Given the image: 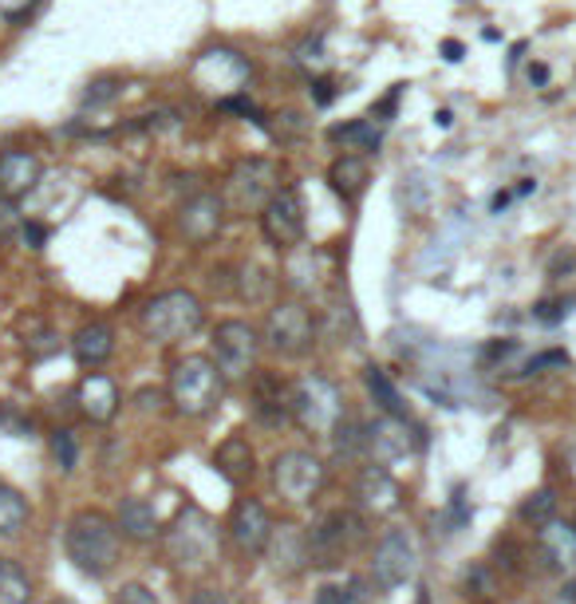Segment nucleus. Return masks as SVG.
Returning <instances> with one entry per match:
<instances>
[{
  "label": "nucleus",
  "instance_id": "nucleus-38",
  "mask_svg": "<svg viewBox=\"0 0 576 604\" xmlns=\"http://www.w3.org/2000/svg\"><path fill=\"white\" fill-rule=\"evenodd\" d=\"M185 604H233V601H229L226 589H197V593H190Z\"/></svg>",
  "mask_w": 576,
  "mask_h": 604
},
{
  "label": "nucleus",
  "instance_id": "nucleus-5",
  "mask_svg": "<svg viewBox=\"0 0 576 604\" xmlns=\"http://www.w3.org/2000/svg\"><path fill=\"white\" fill-rule=\"evenodd\" d=\"M363 530H368V518L356 510H332L304 533V561L316 565V569H332L340 565L344 557L356 553V545L363 542Z\"/></svg>",
  "mask_w": 576,
  "mask_h": 604
},
{
  "label": "nucleus",
  "instance_id": "nucleus-30",
  "mask_svg": "<svg viewBox=\"0 0 576 604\" xmlns=\"http://www.w3.org/2000/svg\"><path fill=\"white\" fill-rule=\"evenodd\" d=\"M332 443H336L340 459H360L363 450H368V427H360L356 419H344L340 427L332 431Z\"/></svg>",
  "mask_w": 576,
  "mask_h": 604
},
{
  "label": "nucleus",
  "instance_id": "nucleus-19",
  "mask_svg": "<svg viewBox=\"0 0 576 604\" xmlns=\"http://www.w3.org/2000/svg\"><path fill=\"white\" fill-rule=\"evenodd\" d=\"M541 533V542H537V549H541V557H545V569H553V573H565V577H576V530L573 521H549Z\"/></svg>",
  "mask_w": 576,
  "mask_h": 604
},
{
  "label": "nucleus",
  "instance_id": "nucleus-28",
  "mask_svg": "<svg viewBox=\"0 0 576 604\" xmlns=\"http://www.w3.org/2000/svg\"><path fill=\"white\" fill-rule=\"evenodd\" d=\"M0 604H32V581L12 557H0Z\"/></svg>",
  "mask_w": 576,
  "mask_h": 604
},
{
  "label": "nucleus",
  "instance_id": "nucleus-16",
  "mask_svg": "<svg viewBox=\"0 0 576 604\" xmlns=\"http://www.w3.org/2000/svg\"><path fill=\"white\" fill-rule=\"evenodd\" d=\"M75 403H80L83 419H92V423H111L119 415V384H115L111 375L104 372H87L75 387Z\"/></svg>",
  "mask_w": 576,
  "mask_h": 604
},
{
  "label": "nucleus",
  "instance_id": "nucleus-9",
  "mask_svg": "<svg viewBox=\"0 0 576 604\" xmlns=\"http://www.w3.org/2000/svg\"><path fill=\"white\" fill-rule=\"evenodd\" d=\"M324 479H328V470L324 462L312 455V450H280L277 459H273V470H268V482L277 490L280 498L292 502V506H304L312 502L324 490Z\"/></svg>",
  "mask_w": 576,
  "mask_h": 604
},
{
  "label": "nucleus",
  "instance_id": "nucleus-27",
  "mask_svg": "<svg viewBox=\"0 0 576 604\" xmlns=\"http://www.w3.org/2000/svg\"><path fill=\"white\" fill-rule=\"evenodd\" d=\"M28 526V502L16 486L0 482V537H16Z\"/></svg>",
  "mask_w": 576,
  "mask_h": 604
},
{
  "label": "nucleus",
  "instance_id": "nucleus-12",
  "mask_svg": "<svg viewBox=\"0 0 576 604\" xmlns=\"http://www.w3.org/2000/svg\"><path fill=\"white\" fill-rule=\"evenodd\" d=\"M415 569H419V549H415V537L407 530H387L375 542V553H371V577L380 589H403L411 581Z\"/></svg>",
  "mask_w": 576,
  "mask_h": 604
},
{
  "label": "nucleus",
  "instance_id": "nucleus-36",
  "mask_svg": "<svg viewBox=\"0 0 576 604\" xmlns=\"http://www.w3.org/2000/svg\"><path fill=\"white\" fill-rule=\"evenodd\" d=\"M115 604H163V601L155 596V589H146V584L131 581V584H123V589L115 593Z\"/></svg>",
  "mask_w": 576,
  "mask_h": 604
},
{
  "label": "nucleus",
  "instance_id": "nucleus-3",
  "mask_svg": "<svg viewBox=\"0 0 576 604\" xmlns=\"http://www.w3.org/2000/svg\"><path fill=\"white\" fill-rule=\"evenodd\" d=\"M221 391H226V379L217 372V364L209 355H182L175 367H170V384H166V396L182 419H206L217 411L221 403Z\"/></svg>",
  "mask_w": 576,
  "mask_h": 604
},
{
  "label": "nucleus",
  "instance_id": "nucleus-22",
  "mask_svg": "<svg viewBox=\"0 0 576 604\" xmlns=\"http://www.w3.org/2000/svg\"><path fill=\"white\" fill-rule=\"evenodd\" d=\"M214 467L221 470V479H229L233 486L253 482V474H257V459H253L249 438L245 435H229L226 443L214 450Z\"/></svg>",
  "mask_w": 576,
  "mask_h": 604
},
{
  "label": "nucleus",
  "instance_id": "nucleus-8",
  "mask_svg": "<svg viewBox=\"0 0 576 604\" xmlns=\"http://www.w3.org/2000/svg\"><path fill=\"white\" fill-rule=\"evenodd\" d=\"M261 340L285 360H300L309 355L316 345V321H312V309L300 301H280L268 309L265 328H261Z\"/></svg>",
  "mask_w": 576,
  "mask_h": 604
},
{
  "label": "nucleus",
  "instance_id": "nucleus-1",
  "mask_svg": "<svg viewBox=\"0 0 576 604\" xmlns=\"http://www.w3.org/2000/svg\"><path fill=\"white\" fill-rule=\"evenodd\" d=\"M63 549H68V561L83 577L104 581L107 573H115V565L123 557L119 521L104 510H75L63 526Z\"/></svg>",
  "mask_w": 576,
  "mask_h": 604
},
{
  "label": "nucleus",
  "instance_id": "nucleus-7",
  "mask_svg": "<svg viewBox=\"0 0 576 604\" xmlns=\"http://www.w3.org/2000/svg\"><path fill=\"white\" fill-rule=\"evenodd\" d=\"M261 345L265 340H261V333L249 321H221L214 328V340H209V348H214L209 360L217 364L226 384H241V379L257 372Z\"/></svg>",
  "mask_w": 576,
  "mask_h": 604
},
{
  "label": "nucleus",
  "instance_id": "nucleus-11",
  "mask_svg": "<svg viewBox=\"0 0 576 604\" xmlns=\"http://www.w3.org/2000/svg\"><path fill=\"white\" fill-rule=\"evenodd\" d=\"M280 170L277 162L268 158H241L226 178V202L237 214H249V209H265V202L280 190Z\"/></svg>",
  "mask_w": 576,
  "mask_h": 604
},
{
  "label": "nucleus",
  "instance_id": "nucleus-13",
  "mask_svg": "<svg viewBox=\"0 0 576 604\" xmlns=\"http://www.w3.org/2000/svg\"><path fill=\"white\" fill-rule=\"evenodd\" d=\"M226 530L241 557H261L273 545V518L257 498H237L226 518Z\"/></svg>",
  "mask_w": 576,
  "mask_h": 604
},
{
  "label": "nucleus",
  "instance_id": "nucleus-25",
  "mask_svg": "<svg viewBox=\"0 0 576 604\" xmlns=\"http://www.w3.org/2000/svg\"><path fill=\"white\" fill-rule=\"evenodd\" d=\"M363 384H368V396L375 399V407H380L387 419H407V403H403L399 387L387 379V372L383 367H363Z\"/></svg>",
  "mask_w": 576,
  "mask_h": 604
},
{
  "label": "nucleus",
  "instance_id": "nucleus-18",
  "mask_svg": "<svg viewBox=\"0 0 576 604\" xmlns=\"http://www.w3.org/2000/svg\"><path fill=\"white\" fill-rule=\"evenodd\" d=\"M40 158L32 150H0V198H24L28 190L40 186Z\"/></svg>",
  "mask_w": 576,
  "mask_h": 604
},
{
  "label": "nucleus",
  "instance_id": "nucleus-15",
  "mask_svg": "<svg viewBox=\"0 0 576 604\" xmlns=\"http://www.w3.org/2000/svg\"><path fill=\"white\" fill-rule=\"evenodd\" d=\"M356 502H360V510L368 518H387V514H395L403 506V486L392 479V470L371 462L356 479Z\"/></svg>",
  "mask_w": 576,
  "mask_h": 604
},
{
  "label": "nucleus",
  "instance_id": "nucleus-21",
  "mask_svg": "<svg viewBox=\"0 0 576 604\" xmlns=\"http://www.w3.org/2000/svg\"><path fill=\"white\" fill-rule=\"evenodd\" d=\"M115 521H119V533H123L127 542L146 545V542H155V537H163L158 514L146 498H123L119 502V510H115Z\"/></svg>",
  "mask_w": 576,
  "mask_h": 604
},
{
  "label": "nucleus",
  "instance_id": "nucleus-35",
  "mask_svg": "<svg viewBox=\"0 0 576 604\" xmlns=\"http://www.w3.org/2000/svg\"><path fill=\"white\" fill-rule=\"evenodd\" d=\"M573 304H576V297H561V301H541V304H537V321L561 324L568 313H573Z\"/></svg>",
  "mask_w": 576,
  "mask_h": 604
},
{
  "label": "nucleus",
  "instance_id": "nucleus-31",
  "mask_svg": "<svg viewBox=\"0 0 576 604\" xmlns=\"http://www.w3.org/2000/svg\"><path fill=\"white\" fill-rule=\"evenodd\" d=\"M312 604H368V593H363V581H332L320 584Z\"/></svg>",
  "mask_w": 576,
  "mask_h": 604
},
{
  "label": "nucleus",
  "instance_id": "nucleus-26",
  "mask_svg": "<svg viewBox=\"0 0 576 604\" xmlns=\"http://www.w3.org/2000/svg\"><path fill=\"white\" fill-rule=\"evenodd\" d=\"M328 138L332 143H344L348 155H356V150H375L380 146V126L371 123V119H351V123L332 126Z\"/></svg>",
  "mask_w": 576,
  "mask_h": 604
},
{
  "label": "nucleus",
  "instance_id": "nucleus-32",
  "mask_svg": "<svg viewBox=\"0 0 576 604\" xmlns=\"http://www.w3.org/2000/svg\"><path fill=\"white\" fill-rule=\"evenodd\" d=\"M48 450H52V462L63 470V474H72L75 462H80V447H75V435L72 431H56L52 438H48Z\"/></svg>",
  "mask_w": 576,
  "mask_h": 604
},
{
  "label": "nucleus",
  "instance_id": "nucleus-14",
  "mask_svg": "<svg viewBox=\"0 0 576 604\" xmlns=\"http://www.w3.org/2000/svg\"><path fill=\"white\" fill-rule=\"evenodd\" d=\"M226 226V198L214 190H202L194 198L178 209V230L190 245H209Z\"/></svg>",
  "mask_w": 576,
  "mask_h": 604
},
{
  "label": "nucleus",
  "instance_id": "nucleus-34",
  "mask_svg": "<svg viewBox=\"0 0 576 604\" xmlns=\"http://www.w3.org/2000/svg\"><path fill=\"white\" fill-rule=\"evenodd\" d=\"M265 289H268V273L261 269V265H245V269H241V297H245V301H261Z\"/></svg>",
  "mask_w": 576,
  "mask_h": 604
},
{
  "label": "nucleus",
  "instance_id": "nucleus-29",
  "mask_svg": "<svg viewBox=\"0 0 576 604\" xmlns=\"http://www.w3.org/2000/svg\"><path fill=\"white\" fill-rule=\"evenodd\" d=\"M521 521L525 526H537V530H545L549 521H556V494L553 490H537L529 498L521 502Z\"/></svg>",
  "mask_w": 576,
  "mask_h": 604
},
{
  "label": "nucleus",
  "instance_id": "nucleus-6",
  "mask_svg": "<svg viewBox=\"0 0 576 604\" xmlns=\"http://www.w3.org/2000/svg\"><path fill=\"white\" fill-rule=\"evenodd\" d=\"M344 396L340 387L324 379V375H304L292 384V423L300 431L320 438H332V431L344 423Z\"/></svg>",
  "mask_w": 576,
  "mask_h": 604
},
{
  "label": "nucleus",
  "instance_id": "nucleus-37",
  "mask_svg": "<svg viewBox=\"0 0 576 604\" xmlns=\"http://www.w3.org/2000/svg\"><path fill=\"white\" fill-rule=\"evenodd\" d=\"M561 364H568L565 352H545V355H537V360L525 364V375H537V372H545V367H561Z\"/></svg>",
  "mask_w": 576,
  "mask_h": 604
},
{
  "label": "nucleus",
  "instance_id": "nucleus-39",
  "mask_svg": "<svg viewBox=\"0 0 576 604\" xmlns=\"http://www.w3.org/2000/svg\"><path fill=\"white\" fill-rule=\"evenodd\" d=\"M399 92H403V87H392V95H387V99H380V104L371 107V116H375V119H380V116H392L395 104H399Z\"/></svg>",
  "mask_w": 576,
  "mask_h": 604
},
{
  "label": "nucleus",
  "instance_id": "nucleus-41",
  "mask_svg": "<svg viewBox=\"0 0 576 604\" xmlns=\"http://www.w3.org/2000/svg\"><path fill=\"white\" fill-rule=\"evenodd\" d=\"M44 238H48V230H44V226H36V221H28V226H24V241H32V250H40Z\"/></svg>",
  "mask_w": 576,
  "mask_h": 604
},
{
  "label": "nucleus",
  "instance_id": "nucleus-44",
  "mask_svg": "<svg viewBox=\"0 0 576 604\" xmlns=\"http://www.w3.org/2000/svg\"><path fill=\"white\" fill-rule=\"evenodd\" d=\"M529 84H533V87H545L549 84V68H545V63H533V68H529Z\"/></svg>",
  "mask_w": 576,
  "mask_h": 604
},
{
  "label": "nucleus",
  "instance_id": "nucleus-24",
  "mask_svg": "<svg viewBox=\"0 0 576 604\" xmlns=\"http://www.w3.org/2000/svg\"><path fill=\"white\" fill-rule=\"evenodd\" d=\"M368 162L360 155H340L336 162L328 167V186L340 194L344 202H356L368 190Z\"/></svg>",
  "mask_w": 576,
  "mask_h": 604
},
{
  "label": "nucleus",
  "instance_id": "nucleus-4",
  "mask_svg": "<svg viewBox=\"0 0 576 604\" xmlns=\"http://www.w3.org/2000/svg\"><path fill=\"white\" fill-rule=\"evenodd\" d=\"M206 324V304L197 301L190 289H170L158 292L143 304L139 313V328H143L146 340L155 345H178V340H190L194 333H202Z\"/></svg>",
  "mask_w": 576,
  "mask_h": 604
},
{
  "label": "nucleus",
  "instance_id": "nucleus-45",
  "mask_svg": "<svg viewBox=\"0 0 576 604\" xmlns=\"http://www.w3.org/2000/svg\"><path fill=\"white\" fill-rule=\"evenodd\" d=\"M568 601H576V581H573V584H568Z\"/></svg>",
  "mask_w": 576,
  "mask_h": 604
},
{
  "label": "nucleus",
  "instance_id": "nucleus-42",
  "mask_svg": "<svg viewBox=\"0 0 576 604\" xmlns=\"http://www.w3.org/2000/svg\"><path fill=\"white\" fill-rule=\"evenodd\" d=\"M12 221H16V214H12V202H9V198H0V233H9V230H12Z\"/></svg>",
  "mask_w": 576,
  "mask_h": 604
},
{
  "label": "nucleus",
  "instance_id": "nucleus-40",
  "mask_svg": "<svg viewBox=\"0 0 576 604\" xmlns=\"http://www.w3.org/2000/svg\"><path fill=\"white\" fill-rule=\"evenodd\" d=\"M312 99H316L320 107H328L332 99H336V92H332L328 80H316V84H312Z\"/></svg>",
  "mask_w": 576,
  "mask_h": 604
},
{
  "label": "nucleus",
  "instance_id": "nucleus-17",
  "mask_svg": "<svg viewBox=\"0 0 576 604\" xmlns=\"http://www.w3.org/2000/svg\"><path fill=\"white\" fill-rule=\"evenodd\" d=\"M415 450V435H411V427H407V419H375L368 427V455L380 467H387V462H395V459H407Z\"/></svg>",
  "mask_w": 576,
  "mask_h": 604
},
{
  "label": "nucleus",
  "instance_id": "nucleus-23",
  "mask_svg": "<svg viewBox=\"0 0 576 604\" xmlns=\"http://www.w3.org/2000/svg\"><path fill=\"white\" fill-rule=\"evenodd\" d=\"M257 415L268 427L288 423L292 419V384L277 379V375H261L257 379Z\"/></svg>",
  "mask_w": 576,
  "mask_h": 604
},
{
  "label": "nucleus",
  "instance_id": "nucleus-10",
  "mask_svg": "<svg viewBox=\"0 0 576 604\" xmlns=\"http://www.w3.org/2000/svg\"><path fill=\"white\" fill-rule=\"evenodd\" d=\"M304 230H309V218H304V198H300L297 186H280L273 198L261 209V233L273 250L292 253L304 241Z\"/></svg>",
  "mask_w": 576,
  "mask_h": 604
},
{
  "label": "nucleus",
  "instance_id": "nucleus-20",
  "mask_svg": "<svg viewBox=\"0 0 576 604\" xmlns=\"http://www.w3.org/2000/svg\"><path fill=\"white\" fill-rule=\"evenodd\" d=\"M72 355H75V364H80L83 372H99V367H104L107 360L115 355L111 324H104V321L83 324L80 333L72 336Z\"/></svg>",
  "mask_w": 576,
  "mask_h": 604
},
{
  "label": "nucleus",
  "instance_id": "nucleus-2",
  "mask_svg": "<svg viewBox=\"0 0 576 604\" xmlns=\"http://www.w3.org/2000/svg\"><path fill=\"white\" fill-rule=\"evenodd\" d=\"M163 545H166V557L185 569V573H206L209 565L217 561V521L209 518L202 506H182L175 514V521L163 530Z\"/></svg>",
  "mask_w": 576,
  "mask_h": 604
},
{
  "label": "nucleus",
  "instance_id": "nucleus-43",
  "mask_svg": "<svg viewBox=\"0 0 576 604\" xmlns=\"http://www.w3.org/2000/svg\"><path fill=\"white\" fill-rule=\"evenodd\" d=\"M466 56V48L458 40H443V60H451V63H458Z\"/></svg>",
  "mask_w": 576,
  "mask_h": 604
},
{
  "label": "nucleus",
  "instance_id": "nucleus-33",
  "mask_svg": "<svg viewBox=\"0 0 576 604\" xmlns=\"http://www.w3.org/2000/svg\"><path fill=\"white\" fill-rule=\"evenodd\" d=\"M119 95H123V80H119V75H99V80H92L87 92H83V107H104V104H111V99H119Z\"/></svg>",
  "mask_w": 576,
  "mask_h": 604
},
{
  "label": "nucleus",
  "instance_id": "nucleus-46",
  "mask_svg": "<svg viewBox=\"0 0 576 604\" xmlns=\"http://www.w3.org/2000/svg\"><path fill=\"white\" fill-rule=\"evenodd\" d=\"M573 530H576V514H573Z\"/></svg>",
  "mask_w": 576,
  "mask_h": 604
}]
</instances>
